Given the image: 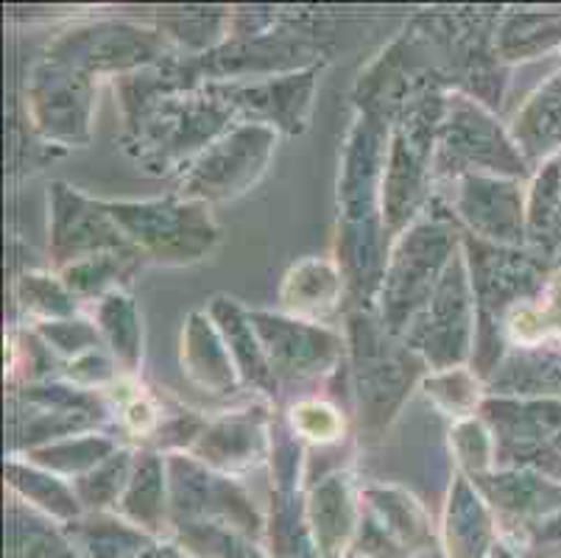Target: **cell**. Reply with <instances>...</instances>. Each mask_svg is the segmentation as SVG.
Here are the masks:
<instances>
[{
    "label": "cell",
    "mask_w": 561,
    "mask_h": 558,
    "mask_svg": "<svg viewBox=\"0 0 561 558\" xmlns=\"http://www.w3.org/2000/svg\"><path fill=\"white\" fill-rule=\"evenodd\" d=\"M268 534H272V550L277 558H321L313 531H310L308 509L299 505L294 491H277Z\"/></svg>",
    "instance_id": "obj_29"
},
{
    "label": "cell",
    "mask_w": 561,
    "mask_h": 558,
    "mask_svg": "<svg viewBox=\"0 0 561 558\" xmlns=\"http://www.w3.org/2000/svg\"><path fill=\"white\" fill-rule=\"evenodd\" d=\"M126 522L146 531H160L165 520V469L154 453H140L131 467L129 486L121 498Z\"/></svg>",
    "instance_id": "obj_24"
},
{
    "label": "cell",
    "mask_w": 561,
    "mask_h": 558,
    "mask_svg": "<svg viewBox=\"0 0 561 558\" xmlns=\"http://www.w3.org/2000/svg\"><path fill=\"white\" fill-rule=\"evenodd\" d=\"M561 34L559 18L539 14H512L494 37V54L503 59H530L539 50L550 48Z\"/></svg>",
    "instance_id": "obj_32"
},
{
    "label": "cell",
    "mask_w": 561,
    "mask_h": 558,
    "mask_svg": "<svg viewBox=\"0 0 561 558\" xmlns=\"http://www.w3.org/2000/svg\"><path fill=\"white\" fill-rule=\"evenodd\" d=\"M386 335L391 332L382 327V321H371L369 316L352 319L360 417L369 424H386L394 417L397 406L420 372V361L411 355V350H394Z\"/></svg>",
    "instance_id": "obj_7"
},
{
    "label": "cell",
    "mask_w": 561,
    "mask_h": 558,
    "mask_svg": "<svg viewBox=\"0 0 561 558\" xmlns=\"http://www.w3.org/2000/svg\"><path fill=\"white\" fill-rule=\"evenodd\" d=\"M140 558H180V553L173 550V547H162V545H151L149 550L142 553Z\"/></svg>",
    "instance_id": "obj_45"
},
{
    "label": "cell",
    "mask_w": 561,
    "mask_h": 558,
    "mask_svg": "<svg viewBox=\"0 0 561 558\" xmlns=\"http://www.w3.org/2000/svg\"><path fill=\"white\" fill-rule=\"evenodd\" d=\"M265 449V417L257 411H241L207 424L193 455L216 469H241L254 464Z\"/></svg>",
    "instance_id": "obj_17"
},
{
    "label": "cell",
    "mask_w": 561,
    "mask_h": 558,
    "mask_svg": "<svg viewBox=\"0 0 561 558\" xmlns=\"http://www.w3.org/2000/svg\"><path fill=\"white\" fill-rule=\"evenodd\" d=\"M95 319H99L101 335L110 341L112 352L117 355V361L124 363L126 368H137L140 363V319H137L135 301L129 299L121 291H112L104 299L99 301V310H95Z\"/></svg>",
    "instance_id": "obj_30"
},
{
    "label": "cell",
    "mask_w": 561,
    "mask_h": 558,
    "mask_svg": "<svg viewBox=\"0 0 561 558\" xmlns=\"http://www.w3.org/2000/svg\"><path fill=\"white\" fill-rule=\"evenodd\" d=\"M514 341L537 344L539 338L561 335V280L545 294L542 307H517L508 319Z\"/></svg>",
    "instance_id": "obj_37"
},
{
    "label": "cell",
    "mask_w": 561,
    "mask_h": 558,
    "mask_svg": "<svg viewBox=\"0 0 561 558\" xmlns=\"http://www.w3.org/2000/svg\"><path fill=\"white\" fill-rule=\"evenodd\" d=\"M344 294V274L333 260L310 258L297 263L285 276L279 301L290 316L302 321L324 319L339 307Z\"/></svg>",
    "instance_id": "obj_19"
},
{
    "label": "cell",
    "mask_w": 561,
    "mask_h": 558,
    "mask_svg": "<svg viewBox=\"0 0 561 558\" xmlns=\"http://www.w3.org/2000/svg\"><path fill=\"white\" fill-rule=\"evenodd\" d=\"M456 232L438 218L416 221L391 249L382 274V327L397 335L425 310L447 265L456 258Z\"/></svg>",
    "instance_id": "obj_2"
},
{
    "label": "cell",
    "mask_w": 561,
    "mask_h": 558,
    "mask_svg": "<svg viewBox=\"0 0 561 558\" xmlns=\"http://www.w3.org/2000/svg\"><path fill=\"white\" fill-rule=\"evenodd\" d=\"M68 534H73V547L87 558H140L154 542L131 522L115 516H90L84 522H70Z\"/></svg>",
    "instance_id": "obj_23"
},
{
    "label": "cell",
    "mask_w": 561,
    "mask_h": 558,
    "mask_svg": "<svg viewBox=\"0 0 561 558\" xmlns=\"http://www.w3.org/2000/svg\"><path fill=\"white\" fill-rule=\"evenodd\" d=\"M453 447H456L461 467L467 469L469 478L489 475L494 464V442L489 430L476 419H463L453 428Z\"/></svg>",
    "instance_id": "obj_39"
},
{
    "label": "cell",
    "mask_w": 561,
    "mask_h": 558,
    "mask_svg": "<svg viewBox=\"0 0 561 558\" xmlns=\"http://www.w3.org/2000/svg\"><path fill=\"white\" fill-rule=\"evenodd\" d=\"M110 455H115V444L110 439L95 436H79L65 439V442L48 444V447H37L32 453V460L43 469H54V472L65 475H87L93 472L99 464H104Z\"/></svg>",
    "instance_id": "obj_33"
},
{
    "label": "cell",
    "mask_w": 561,
    "mask_h": 558,
    "mask_svg": "<svg viewBox=\"0 0 561 558\" xmlns=\"http://www.w3.org/2000/svg\"><path fill=\"white\" fill-rule=\"evenodd\" d=\"M476 291L467 271V258L456 254L447 265L436 294L405 330L408 350H420L436 372L461 368L478 327Z\"/></svg>",
    "instance_id": "obj_5"
},
{
    "label": "cell",
    "mask_w": 561,
    "mask_h": 558,
    "mask_svg": "<svg viewBox=\"0 0 561 558\" xmlns=\"http://www.w3.org/2000/svg\"><path fill=\"white\" fill-rule=\"evenodd\" d=\"M182 545L198 558H265L241 531L221 522H180Z\"/></svg>",
    "instance_id": "obj_34"
},
{
    "label": "cell",
    "mask_w": 561,
    "mask_h": 558,
    "mask_svg": "<svg viewBox=\"0 0 561 558\" xmlns=\"http://www.w3.org/2000/svg\"><path fill=\"white\" fill-rule=\"evenodd\" d=\"M427 397H433L445 411L456 417H467L478 406V377L463 372V368H450L438 372L427 380Z\"/></svg>",
    "instance_id": "obj_40"
},
{
    "label": "cell",
    "mask_w": 561,
    "mask_h": 558,
    "mask_svg": "<svg viewBox=\"0 0 561 558\" xmlns=\"http://www.w3.org/2000/svg\"><path fill=\"white\" fill-rule=\"evenodd\" d=\"M112 221L121 227L142 258L165 265H187L207 258L218 243L210 204L168 196L154 202H104Z\"/></svg>",
    "instance_id": "obj_1"
},
{
    "label": "cell",
    "mask_w": 561,
    "mask_h": 558,
    "mask_svg": "<svg viewBox=\"0 0 561 558\" xmlns=\"http://www.w3.org/2000/svg\"><path fill=\"white\" fill-rule=\"evenodd\" d=\"M162 54H165V39L157 31H142L129 23H99L65 34L50 48L48 59L95 76L151 68L162 59Z\"/></svg>",
    "instance_id": "obj_8"
},
{
    "label": "cell",
    "mask_w": 561,
    "mask_h": 558,
    "mask_svg": "<svg viewBox=\"0 0 561 558\" xmlns=\"http://www.w3.org/2000/svg\"><path fill=\"white\" fill-rule=\"evenodd\" d=\"M207 314H210L213 324L221 332L224 344H227L234 366L241 372V380L263 394L277 391V377L268 366V357H265L263 344H260L257 332H254L249 310H243L238 301L227 299V296H216Z\"/></svg>",
    "instance_id": "obj_18"
},
{
    "label": "cell",
    "mask_w": 561,
    "mask_h": 558,
    "mask_svg": "<svg viewBox=\"0 0 561 558\" xmlns=\"http://www.w3.org/2000/svg\"><path fill=\"white\" fill-rule=\"evenodd\" d=\"M274 146L277 129L254 121L238 123L193 157L191 168L180 179V196L204 204L241 196L263 176Z\"/></svg>",
    "instance_id": "obj_3"
},
{
    "label": "cell",
    "mask_w": 561,
    "mask_h": 558,
    "mask_svg": "<svg viewBox=\"0 0 561 558\" xmlns=\"http://www.w3.org/2000/svg\"><path fill=\"white\" fill-rule=\"evenodd\" d=\"M316 76L319 70L308 68L297 70V73L263 76V79L221 81V84H210L207 90L224 104L232 106L234 112L254 117V123L299 135L308 123Z\"/></svg>",
    "instance_id": "obj_11"
},
{
    "label": "cell",
    "mask_w": 561,
    "mask_h": 558,
    "mask_svg": "<svg viewBox=\"0 0 561 558\" xmlns=\"http://www.w3.org/2000/svg\"><path fill=\"white\" fill-rule=\"evenodd\" d=\"M290 424L297 430L299 436L310 439V442L328 444L344 433V419L339 417L335 408L319 399H305L290 408Z\"/></svg>",
    "instance_id": "obj_41"
},
{
    "label": "cell",
    "mask_w": 561,
    "mask_h": 558,
    "mask_svg": "<svg viewBox=\"0 0 561 558\" xmlns=\"http://www.w3.org/2000/svg\"><path fill=\"white\" fill-rule=\"evenodd\" d=\"M436 166L450 176L463 173H512L523 176L525 160L517 143L503 135L494 117L476 101L447 99L445 115L436 132Z\"/></svg>",
    "instance_id": "obj_6"
},
{
    "label": "cell",
    "mask_w": 561,
    "mask_h": 558,
    "mask_svg": "<svg viewBox=\"0 0 561 558\" xmlns=\"http://www.w3.org/2000/svg\"><path fill=\"white\" fill-rule=\"evenodd\" d=\"M456 209L478 240L494 246L523 240L528 215L514 182L489 173H463L458 176Z\"/></svg>",
    "instance_id": "obj_14"
},
{
    "label": "cell",
    "mask_w": 561,
    "mask_h": 558,
    "mask_svg": "<svg viewBox=\"0 0 561 558\" xmlns=\"http://www.w3.org/2000/svg\"><path fill=\"white\" fill-rule=\"evenodd\" d=\"M7 478L12 489H18L25 500H32L37 509H43L48 516L70 522L79 520L81 503L76 498V489H68L62 480H56L54 475L39 472V469L23 467L18 460L7 464Z\"/></svg>",
    "instance_id": "obj_28"
},
{
    "label": "cell",
    "mask_w": 561,
    "mask_h": 558,
    "mask_svg": "<svg viewBox=\"0 0 561 558\" xmlns=\"http://www.w3.org/2000/svg\"><path fill=\"white\" fill-rule=\"evenodd\" d=\"M131 467H135V458L129 453L110 455L93 472L81 475L76 480L79 503L90 505V509H106L112 503H121L126 486H129Z\"/></svg>",
    "instance_id": "obj_35"
},
{
    "label": "cell",
    "mask_w": 561,
    "mask_h": 558,
    "mask_svg": "<svg viewBox=\"0 0 561 558\" xmlns=\"http://www.w3.org/2000/svg\"><path fill=\"white\" fill-rule=\"evenodd\" d=\"M254 332L263 344L277 380H305L328 372L341 355V338L313 321L249 310Z\"/></svg>",
    "instance_id": "obj_13"
},
{
    "label": "cell",
    "mask_w": 561,
    "mask_h": 558,
    "mask_svg": "<svg viewBox=\"0 0 561 558\" xmlns=\"http://www.w3.org/2000/svg\"><path fill=\"white\" fill-rule=\"evenodd\" d=\"M224 25V14L204 12V9H185V12L165 14L160 20V29L168 39L180 43L182 48L202 50L216 43L218 31Z\"/></svg>",
    "instance_id": "obj_38"
},
{
    "label": "cell",
    "mask_w": 561,
    "mask_h": 558,
    "mask_svg": "<svg viewBox=\"0 0 561 558\" xmlns=\"http://www.w3.org/2000/svg\"><path fill=\"white\" fill-rule=\"evenodd\" d=\"M37 335L62 355L81 357L84 352L99 350V330L93 324H87V321H45V324H39Z\"/></svg>",
    "instance_id": "obj_42"
},
{
    "label": "cell",
    "mask_w": 561,
    "mask_h": 558,
    "mask_svg": "<svg viewBox=\"0 0 561 558\" xmlns=\"http://www.w3.org/2000/svg\"><path fill=\"white\" fill-rule=\"evenodd\" d=\"M445 531L450 558H483L492 553V520L467 478H456L453 483Z\"/></svg>",
    "instance_id": "obj_21"
},
{
    "label": "cell",
    "mask_w": 561,
    "mask_h": 558,
    "mask_svg": "<svg viewBox=\"0 0 561 558\" xmlns=\"http://www.w3.org/2000/svg\"><path fill=\"white\" fill-rule=\"evenodd\" d=\"M68 375L70 380L79 383V386H101V383L115 377V368H112V363L106 361L104 352L93 350V352H84L81 357H73V361H70Z\"/></svg>",
    "instance_id": "obj_43"
},
{
    "label": "cell",
    "mask_w": 561,
    "mask_h": 558,
    "mask_svg": "<svg viewBox=\"0 0 561 558\" xmlns=\"http://www.w3.org/2000/svg\"><path fill=\"white\" fill-rule=\"evenodd\" d=\"M9 558H79V550L62 531L50 528V522L25 511L23 505L9 509L7 528Z\"/></svg>",
    "instance_id": "obj_26"
},
{
    "label": "cell",
    "mask_w": 561,
    "mask_h": 558,
    "mask_svg": "<svg viewBox=\"0 0 561 558\" xmlns=\"http://www.w3.org/2000/svg\"><path fill=\"white\" fill-rule=\"evenodd\" d=\"M182 372L193 386L216 397L234 394L241 386V372L210 314H193L182 330Z\"/></svg>",
    "instance_id": "obj_16"
},
{
    "label": "cell",
    "mask_w": 561,
    "mask_h": 558,
    "mask_svg": "<svg viewBox=\"0 0 561 558\" xmlns=\"http://www.w3.org/2000/svg\"><path fill=\"white\" fill-rule=\"evenodd\" d=\"M142 258L140 252H106L76 260L62 269L65 288L73 296H101L117 291V280L129 274L131 265Z\"/></svg>",
    "instance_id": "obj_31"
},
{
    "label": "cell",
    "mask_w": 561,
    "mask_h": 558,
    "mask_svg": "<svg viewBox=\"0 0 561 558\" xmlns=\"http://www.w3.org/2000/svg\"><path fill=\"white\" fill-rule=\"evenodd\" d=\"M124 419L126 424H129L131 433H151V430L157 428V422H160V419H157V408L151 406V399L146 397L131 399L124 411Z\"/></svg>",
    "instance_id": "obj_44"
},
{
    "label": "cell",
    "mask_w": 561,
    "mask_h": 558,
    "mask_svg": "<svg viewBox=\"0 0 561 558\" xmlns=\"http://www.w3.org/2000/svg\"><path fill=\"white\" fill-rule=\"evenodd\" d=\"M18 299L28 314L43 316L45 321L70 319L76 310V296L65 288L62 280H54L48 274L20 276Z\"/></svg>",
    "instance_id": "obj_36"
},
{
    "label": "cell",
    "mask_w": 561,
    "mask_h": 558,
    "mask_svg": "<svg viewBox=\"0 0 561 558\" xmlns=\"http://www.w3.org/2000/svg\"><path fill=\"white\" fill-rule=\"evenodd\" d=\"M308 520L321 558H339L358 525V505L344 475H330L313 489L308 500Z\"/></svg>",
    "instance_id": "obj_20"
},
{
    "label": "cell",
    "mask_w": 561,
    "mask_h": 558,
    "mask_svg": "<svg viewBox=\"0 0 561 558\" xmlns=\"http://www.w3.org/2000/svg\"><path fill=\"white\" fill-rule=\"evenodd\" d=\"M171 509L180 522H221L241 534H254L260 525L252 503L232 480L213 475L198 458L171 455L168 458Z\"/></svg>",
    "instance_id": "obj_9"
},
{
    "label": "cell",
    "mask_w": 561,
    "mask_h": 558,
    "mask_svg": "<svg viewBox=\"0 0 561 558\" xmlns=\"http://www.w3.org/2000/svg\"><path fill=\"white\" fill-rule=\"evenodd\" d=\"M28 110L39 135L59 143H84L93 110V76L48 59L28 87Z\"/></svg>",
    "instance_id": "obj_12"
},
{
    "label": "cell",
    "mask_w": 561,
    "mask_h": 558,
    "mask_svg": "<svg viewBox=\"0 0 561 558\" xmlns=\"http://www.w3.org/2000/svg\"><path fill=\"white\" fill-rule=\"evenodd\" d=\"M476 489L500 511L508 514H537L545 503H559L561 491L553 483L519 472L503 475H478L472 478Z\"/></svg>",
    "instance_id": "obj_27"
},
{
    "label": "cell",
    "mask_w": 561,
    "mask_h": 558,
    "mask_svg": "<svg viewBox=\"0 0 561 558\" xmlns=\"http://www.w3.org/2000/svg\"><path fill=\"white\" fill-rule=\"evenodd\" d=\"M469 280L476 291L478 316L483 319H497L500 307L512 305L514 299L528 294L530 265L528 260L517 258L508 249L486 243V240H472L469 235Z\"/></svg>",
    "instance_id": "obj_15"
},
{
    "label": "cell",
    "mask_w": 561,
    "mask_h": 558,
    "mask_svg": "<svg viewBox=\"0 0 561 558\" xmlns=\"http://www.w3.org/2000/svg\"><path fill=\"white\" fill-rule=\"evenodd\" d=\"M561 140V76L545 84L537 95H530L523 112L514 117V143L525 153H539L556 148Z\"/></svg>",
    "instance_id": "obj_25"
},
{
    "label": "cell",
    "mask_w": 561,
    "mask_h": 558,
    "mask_svg": "<svg viewBox=\"0 0 561 558\" xmlns=\"http://www.w3.org/2000/svg\"><path fill=\"white\" fill-rule=\"evenodd\" d=\"M50 254L56 263L70 265L76 260L106 252H137L126 240L104 202L81 196L65 182L50 184Z\"/></svg>",
    "instance_id": "obj_10"
},
{
    "label": "cell",
    "mask_w": 561,
    "mask_h": 558,
    "mask_svg": "<svg viewBox=\"0 0 561 558\" xmlns=\"http://www.w3.org/2000/svg\"><path fill=\"white\" fill-rule=\"evenodd\" d=\"M366 500L371 505L369 522L371 528L380 531L397 550H408V547H422L431 536L427 528V516L420 509V503L408 498L400 489H369Z\"/></svg>",
    "instance_id": "obj_22"
},
{
    "label": "cell",
    "mask_w": 561,
    "mask_h": 558,
    "mask_svg": "<svg viewBox=\"0 0 561 558\" xmlns=\"http://www.w3.org/2000/svg\"><path fill=\"white\" fill-rule=\"evenodd\" d=\"M232 115V106L216 99L210 90H204V95L173 92L131 121L129 132L135 135L137 146H142L146 160L165 166L187 153L198 157L216 137L232 129L229 126Z\"/></svg>",
    "instance_id": "obj_4"
}]
</instances>
